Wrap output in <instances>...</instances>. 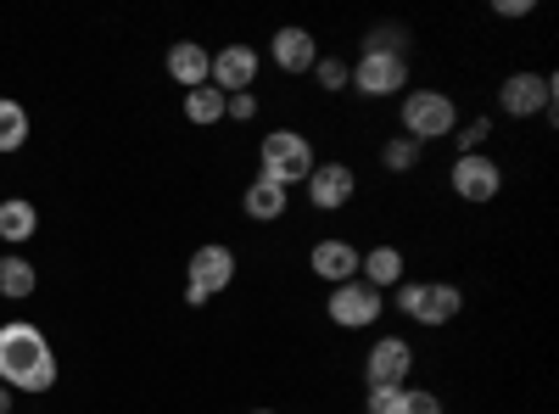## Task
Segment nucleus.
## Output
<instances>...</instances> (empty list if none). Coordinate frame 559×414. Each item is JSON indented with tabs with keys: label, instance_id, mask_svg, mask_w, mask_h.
I'll use <instances>...</instances> for the list:
<instances>
[{
	"label": "nucleus",
	"instance_id": "nucleus-15",
	"mask_svg": "<svg viewBox=\"0 0 559 414\" xmlns=\"http://www.w3.org/2000/svg\"><path fill=\"white\" fill-rule=\"evenodd\" d=\"M168 79L174 84H185V90H202L207 84V73H213V51L207 45H197V39H179V45H168Z\"/></svg>",
	"mask_w": 559,
	"mask_h": 414
},
{
	"label": "nucleus",
	"instance_id": "nucleus-10",
	"mask_svg": "<svg viewBox=\"0 0 559 414\" xmlns=\"http://www.w3.org/2000/svg\"><path fill=\"white\" fill-rule=\"evenodd\" d=\"M408 370H414V347L408 336H381L364 358V381L369 387H408Z\"/></svg>",
	"mask_w": 559,
	"mask_h": 414
},
{
	"label": "nucleus",
	"instance_id": "nucleus-12",
	"mask_svg": "<svg viewBox=\"0 0 559 414\" xmlns=\"http://www.w3.org/2000/svg\"><path fill=\"white\" fill-rule=\"evenodd\" d=\"M358 263H364V252H358L353 241H342V236H324V241H313V252H308V269L319 274L324 286L358 281Z\"/></svg>",
	"mask_w": 559,
	"mask_h": 414
},
{
	"label": "nucleus",
	"instance_id": "nucleus-4",
	"mask_svg": "<svg viewBox=\"0 0 559 414\" xmlns=\"http://www.w3.org/2000/svg\"><path fill=\"white\" fill-rule=\"evenodd\" d=\"M392 303H397V314H408V319H414V326L442 331V326H453V319H459L464 292H459V286H448V281H403Z\"/></svg>",
	"mask_w": 559,
	"mask_h": 414
},
{
	"label": "nucleus",
	"instance_id": "nucleus-7",
	"mask_svg": "<svg viewBox=\"0 0 559 414\" xmlns=\"http://www.w3.org/2000/svg\"><path fill=\"white\" fill-rule=\"evenodd\" d=\"M498 107H503L509 118H521V123L554 113V73H532V68L509 73V79L498 84Z\"/></svg>",
	"mask_w": 559,
	"mask_h": 414
},
{
	"label": "nucleus",
	"instance_id": "nucleus-31",
	"mask_svg": "<svg viewBox=\"0 0 559 414\" xmlns=\"http://www.w3.org/2000/svg\"><path fill=\"white\" fill-rule=\"evenodd\" d=\"M252 414H274V409H252Z\"/></svg>",
	"mask_w": 559,
	"mask_h": 414
},
{
	"label": "nucleus",
	"instance_id": "nucleus-11",
	"mask_svg": "<svg viewBox=\"0 0 559 414\" xmlns=\"http://www.w3.org/2000/svg\"><path fill=\"white\" fill-rule=\"evenodd\" d=\"M207 84L224 90V96H241V90H252V84H258V51H252V45H218Z\"/></svg>",
	"mask_w": 559,
	"mask_h": 414
},
{
	"label": "nucleus",
	"instance_id": "nucleus-17",
	"mask_svg": "<svg viewBox=\"0 0 559 414\" xmlns=\"http://www.w3.org/2000/svg\"><path fill=\"white\" fill-rule=\"evenodd\" d=\"M358 281H364V286H376L381 297H386V292H397V286H403V252H397V247H376V252H364Z\"/></svg>",
	"mask_w": 559,
	"mask_h": 414
},
{
	"label": "nucleus",
	"instance_id": "nucleus-2",
	"mask_svg": "<svg viewBox=\"0 0 559 414\" xmlns=\"http://www.w3.org/2000/svg\"><path fill=\"white\" fill-rule=\"evenodd\" d=\"M313 141L297 129H274L263 134V146H258V174L274 179L280 191H292V186H308V174H313Z\"/></svg>",
	"mask_w": 559,
	"mask_h": 414
},
{
	"label": "nucleus",
	"instance_id": "nucleus-6",
	"mask_svg": "<svg viewBox=\"0 0 559 414\" xmlns=\"http://www.w3.org/2000/svg\"><path fill=\"white\" fill-rule=\"evenodd\" d=\"M347 84L358 90V96L381 102V96H397V90H408V57H386V51H358L347 62Z\"/></svg>",
	"mask_w": 559,
	"mask_h": 414
},
{
	"label": "nucleus",
	"instance_id": "nucleus-9",
	"mask_svg": "<svg viewBox=\"0 0 559 414\" xmlns=\"http://www.w3.org/2000/svg\"><path fill=\"white\" fill-rule=\"evenodd\" d=\"M453 197L459 202H471V208H481V202H492L498 191H503V168L487 157V152H476V157H453Z\"/></svg>",
	"mask_w": 559,
	"mask_h": 414
},
{
	"label": "nucleus",
	"instance_id": "nucleus-19",
	"mask_svg": "<svg viewBox=\"0 0 559 414\" xmlns=\"http://www.w3.org/2000/svg\"><path fill=\"white\" fill-rule=\"evenodd\" d=\"M34 286H39V269H34L28 258H17V252L0 258V297L23 303V297H34Z\"/></svg>",
	"mask_w": 559,
	"mask_h": 414
},
{
	"label": "nucleus",
	"instance_id": "nucleus-5",
	"mask_svg": "<svg viewBox=\"0 0 559 414\" xmlns=\"http://www.w3.org/2000/svg\"><path fill=\"white\" fill-rule=\"evenodd\" d=\"M459 129V107L448 90H408L403 96V134L414 146H431V141H448Z\"/></svg>",
	"mask_w": 559,
	"mask_h": 414
},
{
	"label": "nucleus",
	"instance_id": "nucleus-29",
	"mask_svg": "<svg viewBox=\"0 0 559 414\" xmlns=\"http://www.w3.org/2000/svg\"><path fill=\"white\" fill-rule=\"evenodd\" d=\"M532 7H537V0H498V17H532Z\"/></svg>",
	"mask_w": 559,
	"mask_h": 414
},
{
	"label": "nucleus",
	"instance_id": "nucleus-25",
	"mask_svg": "<svg viewBox=\"0 0 559 414\" xmlns=\"http://www.w3.org/2000/svg\"><path fill=\"white\" fill-rule=\"evenodd\" d=\"M313 79H319V90L342 96V90H347V57H319L313 62Z\"/></svg>",
	"mask_w": 559,
	"mask_h": 414
},
{
	"label": "nucleus",
	"instance_id": "nucleus-22",
	"mask_svg": "<svg viewBox=\"0 0 559 414\" xmlns=\"http://www.w3.org/2000/svg\"><path fill=\"white\" fill-rule=\"evenodd\" d=\"M448 141L459 146V157H476V152H487V141H492V118H471V123H459Z\"/></svg>",
	"mask_w": 559,
	"mask_h": 414
},
{
	"label": "nucleus",
	"instance_id": "nucleus-1",
	"mask_svg": "<svg viewBox=\"0 0 559 414\" xmlns=\"http://www.w3.org/2000/svg\"><path fill=\"white\" fill-rule=\"evenodd\" d=\"M0 381L12 392H51L57 387V353L34 331L28 319H7L0 326Z\"/></svg>",
	"mask_w": 559,
	"mask_h": 414
},
{
	"label": "nucleus",
	"instance_id": "nucleus-28",
	"mask_svg": "<svg viewBox=\"0 0 559 414\" xmlns=\"http://www.w3.org/2000/svg\"><path fill=\"white\" fill-rule=\"evenodd\" d=\"M224 118L252 123V118H258V96H252V90H241V96H224Z\"/></svg>",
	"mask_w": 559,
	"mask_h": 414
},
{
	"label": "nucleus",
	"instance_id": "nucleus-18",
	"mask_svg": "<svg viewBox=\"0 0 559 414\" xmlns=\"http://www.w3.org/2000/svg\"><path fill=\"white\" fill-rule=\"evenodd\" d=\"M34 229H39V208L28 197H7V202H0V241L23 247V241H34Z\"/></svg>",
	"mask_w": 559,
	"mask_h": 414
},
{
	"label": "nucleus",
	"instance_id": "nucleus-21",
	"mask_svg": "<svg viewBox=\"0 0 559 414\" xmlns=\"http://www.w3.org/2000/svg\"><path fill=\"white\" fill-rule=\"evenodd\" d=\"M23 141H28V107L0 96V152H23Z\"/></svg>",
	"mask_w": 559,
	"mask_h": 414
},
{
	"label": "nucleus",
	"instance_id": "nucleus-8",
	"mask_svg": "<svg viewBox=\"0 0 559 414\" xmlns=\"http://www.w3.org/2000/svg\"><path fill=\"white\" fill-rule=\"evenodd\" d=\"M324 314H331V326H342V331H369L386 314V297L376 286H364V281H347V286H331Z\"/></svg>",
	"mask_w": 559,
	"mask_h": 414
},
{
	"label": "nucleus",
	"instance_id": "nucleus-20",
	"mask_svg": "<svg viewBox=\"0 0 559 414\" xmlns=\"http://www.w3.org/2000/svg\"><path fill=\"white\" fill-rule=\"evenodd\" d=\"M185 118H191L197 129L224 123V90H213V84H202V90H185Z\"/></svg>",
	"mask_w": 559,
	"mask_h": 414
},
{
	"label": "nucleus",
	"instance_id": "nucleus-30",
	"mask_svg": "<svg viewBox=\"0 0 559 414\" xmlns=\"http://www.w3.org/2000/svg\"><path fill=\"white\" fill-rule=\"evenodd\" d=\"M12 403H17V398H12V387L0 381V414H12Z\"/></svg>",
	"mask_w": 559,
	"mask_h": 414
},
{
	"label": "nucleus",
	"instance_id": "nucleus-26",
	"mask_svg": "<svg viewBox=\"0 0 559 414\" xmlns=\"http://www.w3.org/2000/svg\"><path fill=\"white\" fill-rule=\"evenodd\" d=\"M397 414H448V409H442V398H437L431 387H403Z\"/></svg>",
	"mask_w": 559,
	"mask_h": 414
},
{
	"label": "nucleus",
	"instance_id": "nucleus-24",
	"mask_svg": "<svg viewBox=\"0 0 559 414\" xmlns=\"http://www.w3.org/2000/svg\"><path fill=\"white\" fill-rule=\"evenodd\" d=\"M414 163H419V146L408 141V134H392V141L381 146V168L386 174H408Z\"/></svg>",
	"mask_w": 559,
	"mask_h": 414
},
{
	"label": "nucleus",
	"instance_id": "nucleus-23",
	"mask_svg": "<svg viewBox=\"0 0 559 414\" xmlns=\"http://www.w3.org/2000/svg\"><path fill=\"white\" fill-rule=\"evenodd\" d=\"M364 51H386V57H408V28H403V23H381V28H369V39H364Z\"/></svg>",
	"mask_w": 559,
	"mask_h": 414
},
{
	"label": "nucleus",
	"instance_id": "nucleus-13",
	"mask_svg": "<svg viewBox=\"0 0 559 414\" xmlns=\"http://www.w3.org/2000/svg\"><path fill=\"white\" fill-rule=\"evenodd\" d=\"M353 191H358V174H353L347 163H313V174H308V202H313L319 213L347 208Z\"/></svg>",
	"mask_w": 559,
	"mask_h": 414
},
{
	"label": "nucleus",
	"instance_id": "nucleus-27",
	"mask_svg": "<svg viewBox=\"0 0 559 414\" xmlns=\"http://www.w3.org/2000/svg\"><path fill=\"white\" fill-rule=\"evenodd\" d=\"M397 403H403V387H369L364 414H397Z\"/></svg>",
	"mask_w": 559,
	"mask_h": 414
},
{
	"label": "nucleus",
	"instance_id": "nucleus-16",
	"mask_svg": "<svg viewBox=\"0 0 559 414\" xmlns=\"http://www.w3.org/2000/svg\"><path fill=\"white\" fill-rule=\"evenodd\" d=\"M286 208H292V191H280L274 179H263V174L241 191V213H247L252 224H280V218H286Z\"/></svg>",
	"mask_w": 559,
	"mask_h": 414
},
{
	"label": "nucleus",
	"instance_id": "nucleus-3",
	"mask_svg": "<svg viewBox=\"0 0 559 414\" xmlns=\"http://www.w3.org/2000/svg\"><path fill=\"white\" fill-rule=\"evenodd\" d=\"M236 247H224V241H207L191 252V263H185V303L191 308H207L213 297H224L229 286H236Z\"/></svg>",
	"mask_w": 559,
	"mask_h": 414
},
{
	"label": "nucleus",
	"instance_id": "nucleus-14",
	"mask_svg": "<svg viewBox=\"0 0 559 414\" xmlns=\"http://www.w3.org/2000/svg\"><path fill=\"white\" fill-rule=\"evenodd\" d=\"M269 57H274V68H280V73H313V62H319L324 51H319V39H313L308 28L286 23V28H274Z\"/></svg>",
	"mask_w": 559,
	"mask_h": 414
}]
</instances>
